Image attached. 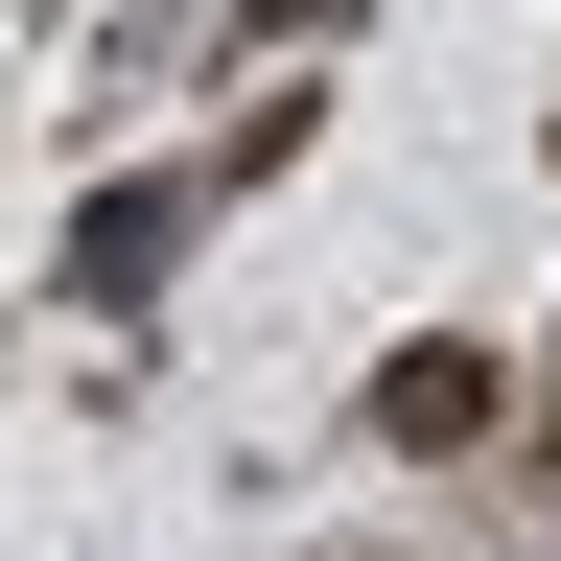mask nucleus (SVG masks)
Here are the masks:
<instances>
[{
	"mask_svg": "<svg viewBox=\"0 0 561 561\" xmlns=\"http://www.w3.org/2000/svg\"><path fill=\"white\" fill-rule=\"evenodd\" d=\"M491 421V351H375V445H468Z\"/></svg>",
	"mask_w": 561,
	"mask_h": 561,
	"instance_id": "obj_2",
	"label": "nucleus"
},
{
	"mask_svg": "<svg viewBox=\"0 0 561 561\" xmlns=\"http://www.w3.org/2000/svg\"><path fill=\"white\" fill-rule=\"evenodd\" d=\"M187 164H140V187H94V210H70V305H164V257H187Z\"/></svg>",
	"mask_w": 561,
	"mask_h": 561,
	"instance_id": "obj_1",
	"label": "nucleus"
}]
</instances>
